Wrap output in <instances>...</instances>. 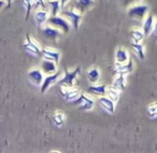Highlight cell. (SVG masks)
Listing matches in <instances>:
<instances>
[{
    "instance_id": "cell-1",
    "label": "cell",
    "mask_w": 157,
    "mask_h": 153,
    "mask_svg": "<svg viewBox=\"0 0 157 153\" xmlns=\"http://www.w3.org/2000/svg\"><path fill=\"white\" fill-rule=\"evenodd\" d=\"M81 74V67H75L73 70H69L68 68H65L63 74L58 80L57 83L60 86H66V88H73L75 86V82L78 80V76Z\"/></svg>"
},
{
    "instance_id": "cell-2",
    "label": "cell",
    "mask_w": 157,
    "mask_h": 153,
    "mask_svg": "<svg viewBox=\"0 0 157 153\" xmlns=\"http://www.w3.org/2000/svg\"><path fill=\"white\" fill-rule=\"evenodd\" d=\"M148 6L143 2H136L127 8V14L136 21H143L148 14Z\"/></svg>"
},
{
    "instance_id": "cell-3",
    "label": "cell",
    "mask_w": 157,
    "mask_h": 153,
    "mask_svg": "<svg viewBox=\"0 0 157 153\" xmlns=\"http://www.w3.org/2000/svg\"><path fill=\"white\" fill-rule=\"evenodd\" d=\"M60 15L65 16L70 23H71L72 27H73L74 30H78V27L82 22V18H83V14L78 11L76 8H65V9L61 10Z\"/></svg>"
},
{
    "instance_id": "cell-4",
    "label": "cell",
    "mask_w": 157,
    "mask_h": 153,
    "mask_svg": "<svg viewBox=\"0 0 157 153\" xmlns=\"http://www.w3.org/2000/svg\"><path fill=\"white\" fill-rule=\"evenodd\" d=\"M46 24L50 25V26L55 27V28H57V29H59L63 35L70 33L71 27H72L71 23H70L65 16L60 15V14H59V15H54V16L51 15Z\"/></svg>"
},
{
    "instance_id": "cell-5",
    "label": "cell",
    "mask_w": 157,
    "mask_h": 153,
    "mask_svg": "<svg viewBox=\"0 0 157 153\" xmlns=\"http://www.w3.org/2000/svg\"><path fill=\"white\" fill-rule=\"evenodd\" d=\"M71 104L74 106H78V109L82 110V111H90L95 106V99L90 95L81 93L78 98L71 101Z\"/></svg>"
},
{
    "instance_id": "cell-6",
    "label": "cell",
    "mask_w": 157,
    "mask_h": 153,
    "mask_svg": "<svg viewBox=\"0 0 157 153\" xmlns=\"http://www.w3.org/2000/svg\"><path fill=\"white\" fill-rule=\"evenodd\" d=\"M25 51L29 54L33 55V56H41V52H42V46L39 43L37 39L33 37L30 35L26 36V39H25L24 43H23Z\"/></svg>"
},
{
    "instance_id": "cell-7",
    "label": "cell",
    "mask_w": 157,
    "mask_h": 153,
    "mask_svg": "<svg viewBox=\"0 0 157 153\" xmlns=\"http://www.w3.org/2000/svg\"><path fill=\"white\" fill-rule=\"evenodd\" d=\"M61 78V72L57 71L53 74H48V76H44V79L42 84L40 85V92L41 94H44L48 91V88L51 86H53L54 84H56L58 82V80Z\"/></svg>"
},
{
    "instance_id": "cell-8",
    "label": "cell",
    "mask_w": 157,
    "mask_h": 153,
    "mask_svg": "<svg viewBox=\"0 0 157 153\" xmlns=\"http://www.w3.org/2000/svg\"><path fill=\"white\" fill-rule=\"evenodd\" d=\"M41 56L43 59L55 61L58 65L61 58V52L57 49L52 48V46H45V48H42Z\"/></svg>"
},
{
    "instance_id": "cell-9",
    "label": "cell",
    "mask_w": 157,
    "mask_h": 153,
    "mask_svg": "<svg viewBox=\"0 0 157 153\" xmlns=\"http://www.w3.org/2000/svg\"><path fill=\"white\" fill-rule=\"evenodd\" d=\"M59 92H60L61 96L66 99L67 101H73L74 99H76L80 94H81V90L76 86L73 88H66V86H59Z\"/></svg>"
},
{
    "instance_id": "cell-10",
    "label": "cell",
    "mask_w": 157,
    "mask_h": 153,
    "mask_svg": "<svg viewBox=\"0 0 157 153\" xmlns=\"http://www.w3.org/2000/svg\"><path fill=\"white\" fill-rule=\"evenodd\" d=\"M51 14L48 9H36L33 12V20L39 28L43 27L48 23Z\"/></svg>"
},
{
    "instance_id": "cell-11",
    "label": "cell",
    "mask_w": 157,
    "mask_h": 153,
    "mask_svg": "<svg viewBox=\"0 0 157 153\" xmlns=\"http://www.w3.org/2000/svg\"><path fill=\"white\" fill-rule=\"evenodd\" d=\"M42 33H43V37H45L46 39L52 40V41H57L61 36L63 35L59 29L55 28L53 26H50V25L45 24L42 28Z\"/></svg>"
},
{
    "instance_id": "cell-12",
    "label": "cell",
    "mask_w": 157,
    "mask_h": 153,
    "mask_svg": "<svg viewBox=\"0 0 157 153\" xmlns=\"http://www.w3.org/2000/svg\"><path fill=\"white\" fill-rule=\"evenodd\" d=\"M27 76L30 80V82L35 85L40 86L43 82L44 79V73L42 72V70L40 68H31L30 70H28L27 72Z\"/></svg>"
},
{
    "instance_id": "cell-13",
    "label": "cell",
    "mask_w": 157,
    "mask_h": 153,
    "mask_svg": "<svg viewBox=\"0 0 157 153\" xmlns=\"http://www.w3.org/2000/svg\"><path fill=\"white\" fill-rule=\"evenodd\" d=\"M40 69L42 70L44 76H48V74H53L58 71V65L55 61L43 59L41 61V65H40Z\"/></svg>"
},
{
    "instance_id": "cell-14",
    "label": "cell",
    "mask_w": 157,
    "mask_h": 153,
    "mask_svg": "<svg viewBox=\"0 0 157 153\" xmlns=\"http://www.w3.org/2000/svg\"><path fill=\"white\" fill-rule=\"evenodd\" d=\"M133 68H135V64L131 59H129L127 63L125 64H116L115 63V68H114V73L117 74H129L132 72Z\"/></svg>"
},
{
    "instance_id": "cell-15",
    "label": "cell",
    "mask_w": 157,
    "mask_h": 153,
    "mask_svg": "<svg viewBox=\"0 0 157 153\" xmlns=\"http://www.w3.org/2000/svg\"><path fill=\"white\" fill-rule=\"evenodd\" d=\"M126 86H127V76L126 74H121V73L115 74L113 81H112V88L120 91V92H123V91L126 90Z\"/></svg>"
},
{
    "instance_id": "cell-16",
    "label": "cell",
    "mask_w": 157,
    "mask_h": 153,
    "mask_svg": "<svg viewBox=\"0 0 157 153\" xmlns=\"http://www.w3.org/2000/svg\"><path fill=\"white\" fill-rule=\"evenodd\" d=\"M97 101H98L99 106H100L103 110H105V111L109 112V113H114V111H115L116 104L114 103V101H112L109 97L100 96V97H98Z\"/></svg>"
},
{
    "instance_id": "cell-17",
    "label": "cell",
    "mask_w": 157,
    "mask_h": 153,
    "mask_svg": "<svg viewBox=\"0 0 157 153\" xmlns=\"http://www.w3.org/2000/svg\"><path fill=\"white\" fill-rule=\"evenodd\" d=\"M154 23H155V18L153 15H151V14H147L145 16V18L143 20V22H142V31H143L145 37H148V36L152 35Z\"/></svg>"
},
{
    "instance_id": "cell-18",
    "label": "cell",
    "mask_w": 157,
    "mask_h": 153,
    "mask_svg": "<svg viewBox=\"0 0 157 153\" xmlns=\"http://www.w3.org/2000/svg\"><path fill=\"white\" fill-rule=\"evenodd\" d=\"M107 88L108 86L105 84H92V85L88 88L87 92L90 95H95V96H105L107 94Z\"/></svg>"
},
{
    "instance_id": "cell-19",
    "label": "cell",
    "mask_w": 157,
    "mask_h": 153,
    "mask_svg": "<svg viewBox=\"0 0 157 153\" xmlns=\"http://www.w3.org/2000/svg\"><path fill=\"white\" fill-rule=\"evenodd\" d=\"M94 5H95V0H75L73 7L76 8L82 14H84Z\"/></svg>"
},
{
    "instance_id": "cell-20",
    "label": "cell",
    "mask_w": 157,
    "mask_h": 153,
    "mask_svg": "<svg viewBox=\"0 0 157 153\" xmlns=\"http://www.w3.org/2000/svg\"><path fill=\"white\" fill-rule=\"evenodd\" d=\"M46 9L52 16L59 15L61 12V6L59 0H46Z\"/></svg>"
},
{
    "instance_id": "cell-21",
    "label": "cell",
    "mask_w": 157,
    "mask_h": 153,
    "mask_svg": "<svg viewBox=\"0 0 157 153\" xmlns=\"http://www.w3.org/2000/svg\"><path fill=\"white\" fill-rule=\"evenodd\" d=\"M130 59L129 52L125 48H118L115 52V63L116 64H125Z\"/></svg>"
},
{
    "instance_id": "cell-22",
    "label": "cell",
    "mask_w": 157,
    "mask_h": 153,
    "mask_svg": "<svg viewBox=\"0 0 157 153\" xmlns=\"http://www.w3.org/2000/svg\"><path fill=\"white\" fill-rule=\"evenodd\" d=\"M87 78L88 81L92 84H97L100 80V70L98 67L94 66V67L90 68L87 71Z\"/></svg>"
},
{
    "instance_id": "cell-23",
    "label": "cell",
    "mask_w": 157,
    "mask_h": 153,
    "mask_svg": "<svg viewBox=\"0 0 157 153\" xmlns=\"http://www.w3.org/2000/svg\"><path fill=\"white\" fill-rule=\"evenodd\" d=\"M131 49L135 52V54L137 55L138 58H145V46H144L143 42H132L131 43Z\"/></svg>"
},
{
    "instance_id": "cell-24",
    "label": "cell",
    "mask_w": 157,
    "mask_h": 153,
    "mask_svg": "<svg viewBox=\"0 0 157 153\" xmlns=\"http://www.w3.org/2000/svg\"><path fill=\"white\" fill-rule=\"evenodd\" d=\"M21 1H22V5L24 6L25 11H26L25 18H26V20H28L31 11L36 9V0H21Z\"/></svg>"
},
{
    "instance_id": "cell-25",
    "label": "cell",
    "mask_w": 157,
    "mask_h": 153,
    "mask_svg": "<svg viewBox=\"0 0 157 153\" xmlns=\"http://www.w3.org/2000/svg\"><path fill=\"white\" fill-rule=\"evenodd\" d=\"M130 37H131V40H132V42H143L145 36H144L142 29L133 28L132 30L130 31Z\"/></svg>"
},
{
    "instance_id": "cell-26",
    "label": "cell",
    "mask_w": 157,
    "mask_h": 153,
    "mask_svg": "<svg viewBox=\"0 0 157 153\" xmlns=\"http://www.w3.org/2000/svg\"><path fill=\"white\" fill-rule=\"evenodd\" d=\"M66 121V116L63 111H56L53 116V122L57 127H61L65 124Z\"/></svg>"
},
{
    "instance_id": "cell-27",
    "label": "cell",
    "mask_w": 157,
    "mask_h": 153,
    "mask_svg": "<svg viewBox=\"0 0 157 153\" xmlns=\"http://www.w3.org/2000/svg\"><path fill=\"white\" fill-rule=\"evenodd\" d=\"M120 94H121L120 91L115 90V88H112V86H108L107 94H105V96L109 97L112 101H114V103L116 104L118 101V99H120Z\"/></svg>"
},
{
    "instance_id": "cell-28",
    "label": "cell",
    "mask_w": 157,
    "mask_h": 153,
    "mask_svg": "<svg viewBox=\"0 0 157 153\" xmlns=\"http://www.w3.org/2000/svg\"><path fill=\"white\" fill-rule=\"evenodd\" d=\"M147 114H148V116L152 119L157 118V101L151 103L150 105L147 106Z\"/></svg>"
},
{
    "instance_id": "cell-29",
    "label": "cell",
    "mask_w": 157,
    "mask_h": 153,
    "mask_svg": "<svg viewBox=\"0 0 157 153\" xmlns=\"http://www.w3.org/2000/svg\"><path fill=\"white\" fill-rule=\"evenodd\" d=\"M137 1H138V0H121L122 5L125 6V7H129V6L133 5V3H136Z\"/></svg>"
},
{
    "instance_id": "cell-30",
    "label": "cell",
    "mask_w": 157,
    "mask_h": 153,
    "mask_svg": "<svg viewBox=\"0 0 157 153\" xmlns=\"http://www.w3.org/2000/svg\"><path fill=\"white\" fill-rule=\"evenodd\" d=\"M59 2H60V6H61V10L67 8L70 3L72 2V0H59Z\"/></svg>"
},
{
    "instance_id": "cell-31",
    "label": "cell",
    "mask_w": 157,
    "mask_h": 153,
    "mask_svg": "<svg viewBox=\"0 0 157 153\" xmlns=\"http://www.w3.org/2000/svg\"><path fill=\"white\" fill-rule=\"evenodd\" d=\"M152 35H154L157 37V18H155V23H154V27H153Z\"/></svg>"
},
{
    "instance_id": "cell-32",
    "label": "cell",
    "mask_w": 157,
    "mask_h": 153,
    "mask_svg": "<svg viewBox=\"0 0 157 153\" xmlns=\"http://www.w3.org/2000/svg\"><path fill=\"white\" fill-rule=\"evenodd\" d=\"M3 1L6 2V7H5L6 9H9V8L12 6V3L14 2V0H3Z\"/></svg>"
},
{
    "instance_id": "cell-33",
    "label": "cell",
    "mask_w": 157,
    "mask_h": 153,
    "mask_svg": "<svg viewBox=\"0 0 157 153\" xmlns=\"http://www.w3.org/2000/svg\"><path fill=\"white\" fill-rule=\"evenodd\" d=\"M6 7V2L3 0H0V9H2V8Z\"/></svg>"
},
{
    "instance_id": "cell-34",
    "label": "cell",
    "mask_w": 157,
    "mask_h": 153,
    "mask_svg": "<svg viewBox=\"0 0 157 153\" xmlns=\"http://www.w3.org/2000/svg\"><path fill=\"white\" fill-rule=\"evenodd\" d=\"M50 153H60V152H59V151H51Z\"/></svg>"
}]
</instances>
